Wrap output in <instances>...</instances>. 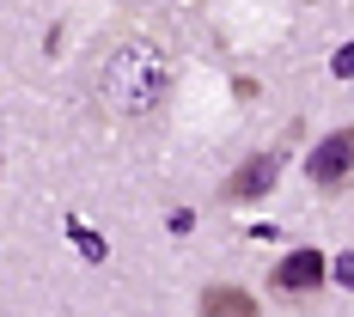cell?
Instances as JSON below:
<instances>
[{
  "label": "cell",
  "mask_w": 354,
  "mask_h": 317,
  "mask_svg": "<svg viewBox=\"0 0 354 317\" xmlns=\"http://www.w3.org/2000/svg\"><path fill=\"white\" fill-rule=\"evenodd\" d=\"M306 177H312L318 189H348L354 183V128L324 135V141L306 153Z\"/></svg>",
  "instance_id": "6da1fadb"
},
{
  "label": "cell",
  "mask_w": 354,
  "mask_h": 317,
  "mask_svg": "<svg viewBox=\"0 0 354 317\" xmlns=\"http://www.w3.org/2000/svg\"><path fill=\"white\" fill-rule=\"evenodd\" d=\"M275 177H281V153L269 146V153L245 159L239 171L226 177V202H257V195H269V189H275Z\"/></svg>",
  "instance_id": "7a4b0ae2"
},
{
  "label": "cell",
  "mask_w": 354,
  "mask_h": 317,
  "mask_svg": "<svg viewBox=\"0 0 354 317\" xmlns=\"http://www.w3.org/2000/svg\"><path fill=\"white\" fill-rule=\"evenodd\" d=\"M275 287L281 293H318L324 287V250H293L275 262Z\"/></svg>",
  "instance_id": "3957f363"
},
{
  "label": "cell",
  "mask_w": 354,
  "mask_h": 317,
  "mask_svg": "<svg viewBox=\"0 0 354 317\" xmlns=\"http://www.w3.org/2000/svg\"><path fill=\"white\" fill-rule=\"evenodd\" d=\"M202 311L208 317H250L257 299H250L245 287H208V293H202Z\"/></svg>",
  "instance_id": "277c9868"
},
{
  "label": "cell",
  "mask_w": 354,
  "mask_h": 317,
  "mask_svg": "<svg viewBox=\"0 0 354 317\" xmlns=\"http://www.w3.org/2000/svg\"><path fill=\"white\" fill-rule=\"evenodd\" d=\"M330 73H336V79H354V43H342V49L330 55Z\"/></svg>",
  "instance_id": "5b68a950"
},
{
  "label": "cell",
  "mask_w": 354,
  "mask_h": 317,
  "mask_svg": "<svg viewBox=\"0 0 354 317\" xmlns=\"http://www.w3.org/2000/svg\"><path fill=\"white\" fill-rule=\"evenodd\" d=\"M73 238H80V244H86V256H104V238H92V232H86V226H73Z\"/></svg>",
  "instance_id": "8992f818"
},
{
  "label": "cell",
  "mask_w": 354,
  "mask_h": 317,
  "mask_svg": "<svg viewBox=\"0 0 354 317\" xmlns=\"http://www.w3.org/2000/svg\"><path fill=\"white\" fill-rule=\"evenodd\" d=\"M336 281H342V287H354V256H342V262H336Z\"/></svg>",
  "instance_id": "52a82bcc"
}]
</instances>
